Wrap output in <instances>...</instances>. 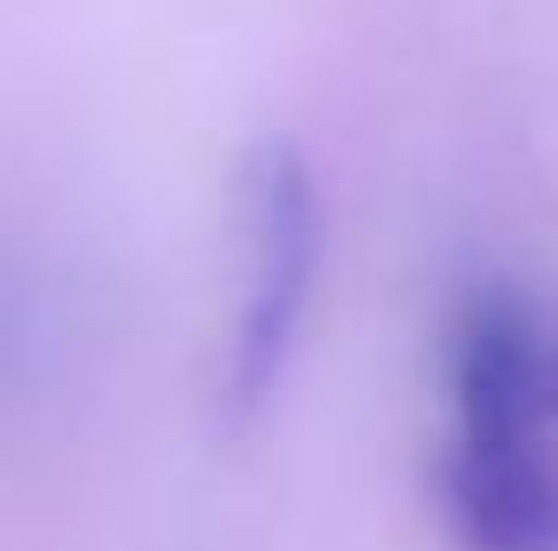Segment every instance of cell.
<instances>
[{
	"instance_id": "obj_1",
	"label": "cell",
	"mask_w": 558,
	"mask_h": 551,
	"mask_svg": "<svg viewBox=\"0 0 558 551\" xmlns=\"http://www.w3.org/2000/svg\"><path fill=\"white\" fill-rule=\"evenodd\" d=\"M435 506L454 551H558L553 331L507 279L461 285L441 325Z\"/></svg>"
},
{
	"instance_id": "obj_2",
	"label": "cell",
	"mask_w": 558,
	"mask_h": 551,
	"mask_svg": "<svg viewBox=\"0 0 558 551\" xmlns=\"http://www.w3.org/2000/svg\"><path fill=\"white\" fill-rule=\"evenodd\" d=\"M331 260V201L299 143H267L241 182V292L228 318L221 403L254 421L279 396L312 331V305Z\"/></svg>"
},
{
	"instance_id": "obj_3",
	"label": "cell",
	"mask_w": 558,
	"mask_h": 551,
	"mask_svg": "<svg viewBox=\"0 0 558 551\" xmlns=\"http://www.w3.org/2000/svg\"><path fill=\"white\" fill-rule=\"evenodd\" d=\"M553 403H558V331H553Z\"/></svg>"
}]
</instances>
